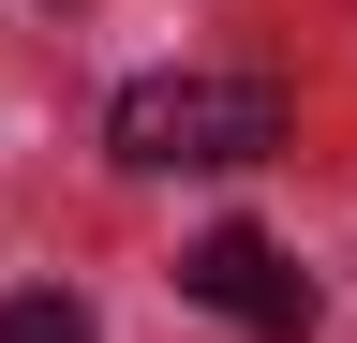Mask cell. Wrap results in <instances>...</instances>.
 <instances>
[{
	"label": "cell",
	"mask_w": 357,
	"mask_h": 343,
	"mask_svg": "<svg viewBox=\"0 0 357 343\" xmlns=\"http://www.w3.org/2000/svg\"><path fill=\"white\" fill-rule=\"evenodd\" d=\"M178 284H194L208 314H238L253 343H298V328H312V284H298V269H283L253 224H208L194 254H178Z\"/></svg>",
	"instance_id": "obj_2"
},
{
	"label": "cell",
	"mask_w": 357,
	"mask_h": 343,
	"mask_svg": "<svg viewBox=\"0 0 357 343\" xmlns=\"http://www.w3.org/2000/svg\"><path fill=\"white\" fill-rule=\"evenodd\" d=\"M0 343H89V298H60V284L0 298Z\"/></svg>",
	"instance_id": "obj_3"
},
{
	"label": "cell",
	"mask_w": 357,
	"mask_h": 343,
	"mask_svg": "<svg viewBox=\"0 0 357 343\" xmlns=\"http://www.w3.org/2000/svg\"><path fill=\"white\" fill-rule=\"evenodd\" d=\"M283 149V90L268 75H134L119 90V164H149V180H178V164H268Z\"/></svg>",
	"instance_id": "obj_1"
}]
</instances>
